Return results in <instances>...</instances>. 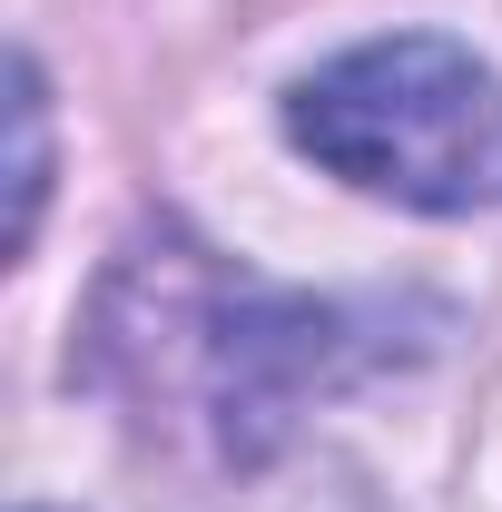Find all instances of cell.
<instances>
[{
	"instance_id": "cell-1",
	"label": "cell",
	"mask_w": 502,
	"mask_h": 512,
	"mask_svg": "<svg viewBox=\"0 0 502 512\" xmlns=\"http://www.w3.org/2000/svg\"><path fill=\"white\" fill-rule=\"evenodd\" d=\"M355 365L365 345L345 306L266 296L178 237L138 247L99 306V375L168 424H207L227 463H266L306 414V394H325Z\"/></svg>"
},
{
	"instance_id": "cell-2",
	"label": "cell",
	"mask_w": 502,
	"mask_h": 512,
	"mask_svg": "<svg viewBox=\"0 0 502 512\" xmlns=\"http://www.w3.org/2000/svg\"><path fill=\"white\" fill-rule=\"evenodd\" d=\"M286 138L325 178L394 197L414 217H483L502 207V69L463 40L394 30L286 89Z\"/></svg>"
},
{
	"instance_id": "cell-3",
	"label": "cell",
	"mask_w": 502,
	"mask_h": 512,
	"mask_svg": "<svg viewBox=\"0 0 502 512\" xmlns=\"http://www.w3.org/2000/svg\"><path fill=\"white\" fill-rule=\"evenodd\" d=\"M40 188H50V89H40V60L20 50L10 60V256L40 227Z\"/></svg>"
}]
</instances>
